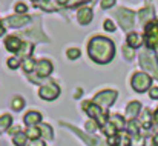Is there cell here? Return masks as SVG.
<instances>
[{
  "label": "cell",
  "instance_id": "obj_20",
  "mask_svg": "<svg viewBox=\"0 0 158 146\" xmlns=\"http://www.w3.org/2000/svg\"><path fill=\"white\" fill-rule=\"evenodd\" d=\"M11 123H12L11 115L5 114V115H2V117H0V129H6V128H9V126H11Z\"/></svg>",
  "mask_w": 158,
  "mask_h": 146
},
{
  "label": "cell",
  "instance_id": "obj_38",
  "mask_svg": "<svg viewBox=\"0 0 158 146\" xmlns=\"http://www.w3.org/2000/svg\"><path fill=\"white\" fill-rule=\"evenodd\" d=\"M97 128V123H94V122H88L86 123V129H89V131H94Z\"/></svg>",
  "mask_w": 158,
  "mask_h": 146
},
{
  "label": "cell",
  "instance_id": "obj_19",
  "mask_svg": "<svg viewBox=\"0 0 158 146\" xmlns=\"http://www.w3.org/2000/svg\"><path fill=\"white\" fill-rule=\"evenodd\" d=\"M140 20L144 23V22H148L149 19H152V15H154V11L151 9V8H146V9H143V11H140Z\"/></svg>",
  "mask_w": 158,
  "mask_h": 146
},
{
  "label": "cell",
  "instance_id": "obj_33",
  "mask_svg": "<svg viewBox=\"0 0 158 146\" xmlns=\"http://www.w3.org/2000/svg\"><path fill=\"white\" fill-rule=\"evenodd\" d=\"M123 54H124L127 58H132V57H134V51L129 49L127 46H123Z\"/></svg>",
  "mask_w": 158,
  "mask_h": 146
},
{
  "label": "cell",
  "instance_id": "obj_21",
  "mask_svg": "<svg viewBox=\"0 0 158 146\" xmlns=\"http://www.w3.org/2000/svg\"><path fill=\"white\" fill-rule=\"evenodd\" d=\"M19 52H20V55H22V57L29 58V54L32 52V45H29V43H23Z\"/></svg>",
  "mask_w": 158,
  "mask_h": 146
},
{
  "label": "cell",
  "instance_id": "obj_16",
  "mask_svg": "<svg viewBox=\"0 0 158 146\" xmlns=\"http://www.w3.org/2000/svg\"><path fill=\"white\" fill-rule=\"evenodd\" d=\"M140 103L138 101H132V103H129V106H127V109H126V115L129 117V118H134V117H137V114L140 112Z\"/></svg>",
  "mask_w": 158,
  "mask_h": 146
},
{
  "label": "cell",
  "instance_id": "obj_30",
  "mask_svg": "<svg viewBox=\"0 0 158 146\" xmlns=\"http://www.w3.org/2000/svg\"><path fill=\"white\" fill-rule=\"evenodd\" d=\"M129 131L132 132V134H138V129H140V125H138V122H135V120H131V123H129Z\"/></svg>",
  "mask_w": 158,
  "mask_h": 146
},
{
  "label": "cell",
  "instance_id": "obj_22",
  "mask_svg": "<svg viewBox=\"0 0 158 146\" xmlns=\"http://www.w3.org/2000/svg\"><path fill=\"white\" fill-rule=\"evenodd\" d=\"M103 131H105L106 135H109V137H112V135H115L117 134V129H115V126L112 125V123H106L105 126H103Z\"/></svg>",
  "mask_w": 158,
  "mask_h": 146
},
{
  "label": "cell",
  "instance_id": "obj_13",
  "mask_svg": "<svg viewBox=\"0 0 158 146\" xmlns=\"http://www.w3.org/2000/svg\"><path fill=\"white\" fill-rule=\"evenodd\" d=\"M91 19H92V11H91V8H81V9L78 11V14H77V20H78L81 25L89 23Z\"/></svg>",
  "mask_w": 158,
  "mask_h": 146
},
{
  "label": "cell",
  "instance_id": "obj_37",
  "mask_svg": "<svg viewBox=\"0 0 158 146\" xmlns=\"http://www.w3.org/2000/svg\"><path fill=\"white\" fill-rule=\"evenodd\" d=\"M132 145H134V146H143V139L137 134V137H135V140L132 142Z\"/></svg>",
  "mask_w": 158,
  "mask_h": 146
},
{
  "label": "cell",
  "instance_id": "obj_10",
  "mask_svg": "<svg viewBox=\"0 0 158 146\" xmlns=\"http://www.w3.org/2000/svg\"><path fill=\"white\" fill-rule=\"evenodd\" d=\"M35 71H37V75L39 77H48L52 72V63L49 60H40L37 63Z\"/></svg>",
  "mask_w": 158,
  "mask_h": 146
},
{
  "label": "cell",
  "instance_id": "obj_23",
  "mask_svg": "<svg viewBox=\"0 0 158 146\" xmlns=\"http://www.w3.org/2000/svg\"><path fill=\"white\" fill-rule=\"evenodd\" d=\"M11 105H12V109H15V111H20L22 108H23V105H25V101H23V98L22 97H15L12 101H11Z\"/></svg>",
  "mask_w": 158,
  "mask_h": 146
},
{
  "label": "cell",
  "instance_id": "obj_14",
  "mask_svg": "<svg viewBox=\"0 0 158 146\" xmlns=\"http://www.w3.org/2000/svg\"><path fill=\"white\" fill-rule=\"evenodd\" d=\"M71 128H72V126H71ZM72 129H74V131H75V132H77V134H78V135H80V137H81V139H83L89 146H102L100 145L102 142H100L98 139H95V137H92V135H86V134H83L81 131H78L77 128H72Z\"/></svg>",
  "mask_w": 158,
  "mask_h": 146
},
{
  "label": "cell",
  "instance_id": "obj_42",
  "mask_svg": "<svg viewBox=\"0 0 158 146\" xmlns=\"http://www.w3.org/2000/svg\"><path fill=\"white\" fill-rule=\"evenodd\" d=\"M154 143L158 146V134H155V135H154Z\"/></svg>",
  "mask_w": 158,
  "mask_h": 146
},
{
  "label": "cell",
  "instance_id": "obj_44",
  "mask_svg": "<svg viewBox=\"0 0 158 146\" xmlns=\"http://www.w3.org/2000/svg\"><path fill=\"white\" fill-rule=\"evenodd\" d=\"M32 2H37V0H32Z\"/></svg>",
  "mask_w": 158,
  "mask_h": 146
},
{
  "label": "cell",
  "instance_id": "obj_11",
  "mask_svg": "<svg viewBox=\"0 0 158 146\" xmlns=\"http://www.w3.org/2000/svg\"><path fill=\"white\" fill-rule=\"evenodd\" d=\"M5 45H6V49H8V51H11V52H19L23 43L19 40V37L9 36V37L5 40Z\"/></svg>",
  "mask_w": 158,
  "mask_h": 146
},
{
  "label": "cell",
  "instance_id": "obj_1",
  "mask_svg": "<svg viewBox=\"0 0 158 146\" xmlns=\"http://www.w3.org/2000/svg\"><path fill=\"white\" fill-rule=\"evenodd\" d=\"M88 52H89V57L94 62L105 65L114 58L115 46L106 37H94V39H91V42L88 45Z\"/></svg>",
  "mask_w": 158,
  "mask_h": 146
},
{
  "label": "cell",
  "instance_id": "obj_15",
  "mask_svg": "<svg viewBox=\"0 0 158 146\" xmlns=\"http://www.w3.org/2000/svg\"><path fill=\"white\" fill-rule=\"evenodd\" d=\"M141 36L140 34H137V32H131L129 36H127V45L131 46V48H138L140 45H141Z\"/></svg>",
  "mask_w": 158,
  "mask_h": 146
},
{
  "label": "cell",
  "instance_id": "obj_18",
  "mask_svg": "<svg viewBox=\"0 0 158 146\" xmlns=\"http://www.w3.org/2000/svg\"><path fill=\"white\" fill-rule=\"evenodd\" d=\"M12 140H14V143L17 146H25L26 145V134L22 132V131H19L17 134H14Z\"/></svg>",
  "mask_w": 158,
  "mask_h": 146
},
{
  "label": "cell",
  "instance_id": "obj_43",
  "mask_svg": "<svg viewBox=\"0 0 158 146\" xmlns=\"http://www.w3.org/2000/svg\"><path fill=\"white\" fill-rule=\"evenodd\" d=\"M3 32H5V29H3V25H2V23H0V36H2V34H3Z\"/></svg>",
  "mask_w": 158,
  "mask_h": 146
},
{
  "label": "cell",
  "instance_id": "obj_40",
  "mask_svg": "<svg viewBox=\"0 0 158 146\" xmlns=\"http://www.w3.org/2000/svg\"><path fill=\"white\" fill-rule=\"evenodd\" d=\"M151 97L158 98V88H152V89H151Z\"/></svg>",
  "mask_w": 158,
  "mask_h": 146
},
{
  "label": "cell",
  "instance_id": "obj_25",
  "mask_svg": "<svg viewBox=\"0 0 158 146\" xmlns=\"http://www.w3.org/2000/svg\"><path fill=\"white\" fill-rule=\"evenodd\" d=\"M34 66H35V62H34L32 58H26L25 63H23V69H25L26 72H31V71L34 69Z\"/></svg>",
  "mask_w": 158,
  "mask_h": 146
},
{
  "label": "cell",
  "instance_id": "obj_27",
  "mask_svg": "<svg viewBox=\"0 0 158 146\" xmlns=\"http://www.w3.org/2000/svg\"><path fill=\"white\" fill-rule=\"evenodd\" d=\"M40 132H42L46 139H51V137H52V129H51L48 125H42V126H40Z\"/></svg>",
  "mask_w": 158,
  "mask_h": 146
},
{
  "label": "cell",
  "instance_id": "obj_3",
  "mask_svg": "<svg viewBox=\"0 0 158 146\" xmlns=\"http://www.w3.org/2000/svg\"><path fill=\"white\" fill-rule=\"evenodd\" d=\"M83 109L88 112V115L91 117V118H94L95 120V123L97 125H100L102 128L105 126L106 123H107V120H106V115L102 112V109H100V106H97L95 103H89V101H85L83 103Z\"/></svg>",
  "mask_w": 158,
  "mask_h": 146
},
{
  "label": "cell",
  "instance_id": "obj_39",
  "mask_svg": "<svg viewBox=\"0 0 158 146\" xmlns=\"http://www.w3.org/2000/svg\"><path fill=\"white\" fill-rule=\"evenodd\" d=\"M29 146H45V143H43L42 140H32V142L29 143Z\"/></svg>",
  "mask_w": 158,
  "mask_h": 146
},
{
  "label": "cell",
  "instance_id": "obj_2",
  "mask_svg": "<svg viewBox=\"0 0 158 146\" xmlns=\"http://www.w3.org/2000/svg\"><path fill=\"white\" fill-rule=\"evenodd\" d=\"M140 63L144 69H148L155 79H158V60L152 51H143L140 54Z\"/></svg>",
  "mask_w": 158,
  "mask_h": 146
},
{
  "label": "cell",
  "instance_id": "obj_45",
  "mask_svg": "<svg viewBox=\"0 0 158 146\" xmlns=\"http://www.w3.org/2000/svg\"><path fill=\"white\" fill-rule=\"evenodd\" d=\"M0 131H2V129H0Z\"/></svg>",
  "mask_w": 158,
  "mask_h": 146
},
{
  "label": "cell",
  "instance_id": "obj_32",
  "mask_svg": "<svg viewBox=\"0 0 158 146\" xmlns=\"http://www.w3.org/2000/svg\"><path fill=\"white\" fill-rule=\"evenodd\" d=\"M8 66H9L11 69H15V68L19 66V58H9V60H8Z\"/></svg>",
  "mask_w": 158,
  "mask_h": 146
},
{
  "label": "cell",
  "instance_id": "obj_12",
  "mask_svg": "<svg viewBox=\"0 0 158 146\" xmlns=\"http://www.w3.org/2000/svg\"><path fill=\"white\" fill-rule=\"evenodd\" d=\"M40 120H42V115H40V112H35V111H31L23 117V122L28 126H35Z\"/></svg>",
  "mask_w": 158,
  "mask_h": 146
},
{
  "label": "cell",
  "instance_id": "obj_6",
  "mask_svg": "<svg viewBox=\"0 0 158 146\" xmlns=\"http://www.w3.org/2000/svg\"><path fill=\"white\" fill-rule=\"evenodd\" d=\"M117 19H118V23L120 26L124 29V31H129L132 26H134V12L129 11V9H118L117 11Z\"/></svg>",
  "mask_w": 158,
  "mask_h": 146
},
{
  "label": "cell",
  "instance_id": "obj_26",
  "mask_svg": "<svg viewBox=\"0 0 158 146\" xmlns=\"http://www.w3.org/2000/svg\"><path fill=\"white\" fill-rule=\"evenodd\" d=\"M141 122H143V126H144V128H151L152 122H151V112H149V111H144Z\"/></svg>",
  "mask_w": 158,
  "mask_h": 146
},
{
  "label": "cell",
  "instance_id": "obj_8",
  "mask_svg": "<svg viewBox=\"0 0 158 146\" xmlns=\"http://www.w3.org/2000/svg\"><path fill=\"white\" fill-rule=\"evenodd\" d=\"M58 94H60V88L55 83H48V85L42 86L39 91V96L45 100H54L58 97Z\"/></svg>",
  "mask_w": 158,
  "mask_h": 146
},
{
  "label": "cell",
  "instance_id": "obj_34",
  "mask_svg": "<svg viewBox=\"0 0 158 146\" xmlns=\"http://www.w3.org/2000/svg\"><path fill=\"white\" fill-rule=\"evenodd\" d=\"M114 2H115V0H102V8H103V9L110 8V6L114 5Z\"/></svg>",
  "mask_w": 158,
  "mask_h": 146
},
{
  "label": "cell",
  "instance_id": "obj_35",
  "mask_svg": "<svg viewBox=\"0 0 158 146\" xmlns=\"http://www.w3.org/2000/svg\"><path fill=\"white\" fill-rule=\"evenodd\" d=\"M107 143H109L110 146H117V145H118V137H117V135L109 137V139H107Z\"/></svg>",
  "mask_w": 158,
  "mask_h": 146
},
{
  "label": "cell",
  "instance_id": "obj_7",
  "mask_svg": "<svg viewBox=\"0 0 158 146\" xmlns=\"http://www.w3.org/2000/svg\"><path fill=\"white\" fill-rule=\"evenodd\" d=\"M117 98V92L115 91H103L100 94H97L95 98H94V103L97 106H103V108H107L109 105L114 103V100Z\"/></svg>",
  "mask_w": 158,
  "mask_h": 146
},
{
  "label": "cell",
  "instance_id": "obj_9",
  "mask_svg": "<svg viewBox=\"0 0 158 146\" xmlns=\"http://www.w3.org/2000/svg\"><path fill=\"white\" fill-rule=\"evenodd\" d=\"M31 22V17L28 15H11L6 19V25L11 26V28H20V26H25Z\"/></svg>",
  "mask_w": 158,
  "mask_h": 146
},
{
  "label": "cell",
  "instance_id": "obj_17",
  "mask_svg": "<svg viewBox=\"0 0 158 146\" xmlns=\"http://www.w3.org/2000/svg\"><path fill=\"white\" fill-rule=\"evenodd\" d=\"M109 123H112L114 126H115V129H123L124 128V120L120 117V115H112V117H109Z\"/></svg>",
  "mask_w": 158,
  "mask_h": 146
},
{
  "label": "cell",
  "instance_id": "obj_28",
  "mask_svg": "<svg viewBox=\"0 0 158 146\" xmlns=\"http://www.w3.org/2000/svg\"><path fill=\"white\" fill-rule=\"evenodd\" d=\"M68 57H69L71 60H75V58H78V57H80V51H78L77 48L68 49Z\"/></svg>",
  "mask_w": 158,
  "mask_h": 146
},
{
  "label": "cell",
  "instance_id": "obj_24",
  "mask_svg": "<svg viewBox=\"0 0 158 146\" xmlns=\"http://www.w3.org/2000/svg\"><path fill=\"white\" fill-rule=\"evenodd\" d=\"M40 134H42V132H40V129H37V128H34V126H31V128L28 129V132H26V135H28V137H31L32 140H37Z\"/></svg>",
  "mask_w": 158,
  "mask_h": 146
},
{
  "label": "cell",
  "instance_id": "obj_4",
  "mask_svg": "<svg viewBox=\"0 0 158 146\" xmlns=\"http://www.w3.org/2000/svg\"><path fill=\"white\" fill-rule=\"evenodd\" d=\"M151 83H152V80H151V77H149L146 72H137V74H134V77H132V88H134L137 92H144V91H148L149 86H151Z\"/></svg>",
  "mask_w": 158,
  "mask_h": 146
},
{
  "label": "cell",
  "instance_id": "obj_5",
  "mask_svg": "<svg viewBox=\"0 0 158 146\" xmlns=\"http://www.w3.org/2000/svg\"><path fill=\"white\" fill-rule=\"evenodd\" d=\"M146 43L151 49L158 48V20L146 25Z\"/></svg>",
  "mask_w": 158,
  "mask_h": 146
},
{
  "label": "cell",
  "instance_id": "obj_29",
  "mask_svg": "<svg viewBox=\"0 0 158 146\" xmlns=\"http://www.w3.org/2000/svg\"><path fill=\"white\" fill-rule=\"evenodd\" d=\"M117 146H131V140L127 135H118V145Z\"/></svg>",
  "mask_w": 158,
  "mask_h": 146
},
{
  "label": "cell",
  "instance_id": "obj_41",
  "mask_svg": "<svg viewBox=\"0 0 158 146\" xmlns=\"http://www.w3.org/2000/svg\"><path fill=\"white\" fill-rule=\"evenodd\" d=\"M57 2H58L60 5H68V3H69V0H57Z\"/></svg>",
  "mask_w": 158,
  "mask_h": 146
},
{
  "label": "cell",
  "instance_id": "obj_31",
  "mask_svg": "<svg viewBox=\"0 0 158 146\" xmlns=\"http://www.w3.org/2000/svg\"><path fill=\"white\" fill-rule=\"evenodd\" d=\"M26 9H28V8H26V5H23V3H17V5H15V11L19 12V15L23 14V12H26Z\"/></svg>",
  "mask_w": 158,
  "mask_h": 146
},
{
  "label": "cell",
  "instance_id": "obj_36",
  "mask_svg": "<svg viewBox=\"0 0 158 146\" xmlns=\"http://www.w3.org/2000/svg\"><path fill=\"white\" fill-rule=\"evenodd\" d=\"M105 29L106 31H114V29H115V25H114L110 20H106L105 22Z\"/></svg>",
  "mask_w": 158,
  "mask_h": 146
}]
</instances>
